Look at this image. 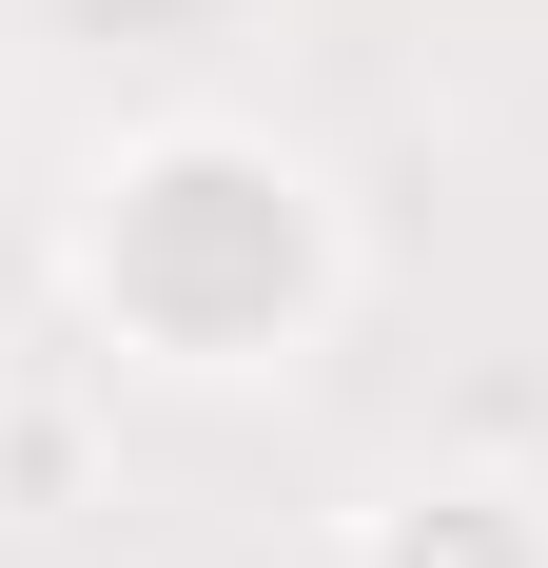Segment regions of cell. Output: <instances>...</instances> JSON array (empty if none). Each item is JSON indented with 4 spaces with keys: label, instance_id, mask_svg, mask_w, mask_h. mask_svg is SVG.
<instances>
[{
    "label": "cell",
    "instance_id": "obj_1",
    "mask_svg": "<svg viewBox=\"0 0 548 568\" xmlns=\"http://www.w3.org/2000/svg\"><path fill=\"white\" fill-rule=\"evenodd\" d=\"M79 294H99L118 353L158 373H274V353L333 314V196L294 138L255 118H158L118 138L99 196H79Z\"/></svg>",
    "mask_w": 548,
    "mask_h": 568
},
{
    "label": "cell",
    "instance_id": "obj_2",
    "mask_svg": "<svg viewBox=\"0 0 548 568\" xmlns=\"http://www.w3.org/2000/svg\"><path fill=\"white\" fill-rule=\"evenodd\" d=\"M353 568H548V510L509 470H432V490L353 510Z\"/></svg>",
    "mask_w": 548,
    "mask_h": 568
}]
</instances>
